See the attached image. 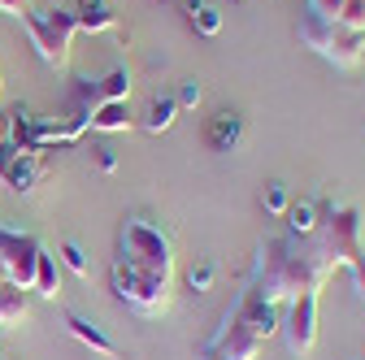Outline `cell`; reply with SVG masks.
<instances>
[{"label": "cell", "mask_w": 365, "mask_h": 360, "mask_svg": "<svg viewBox=\"0 0 365 360\" xmlns=\"http://www.w3.org/2000/svg\"><path fill=\"white\" fill-rule=\"evenodd\" d=\"M118 260L144 269V274L174 278V239L144 217H126L118 231Z\"/></svg>", "instance_id": "obj_1"}, {"label": "cell", "mask_w": 365, "mask_h": 360, "mask_svg": "<svg viewBox=\"0 0 365 360\" xmlns=\"http://www.w3.org/2000/svg\"><path fill=\"white\" fill-rule=\"evenodd\" d=\"M296 35H300V43H309V48L322 57V61H331V65H339V70H356V65L365 61V31L335 26V22H327L322 14H313V9L300 14Z\"/></svg>", "instance_id": "obj_2"}, {"label": "cell", "mask_w": 365, "mask_h": 360, "mask_svg": "<svg viewBox=\"0 0 365 360\" xmlns=\"http://www.w3.org/2000/svg\"><path fill=\"white\" fill-rule=\"evenodd\" d=\"M26 35H31V48L39 53V61L48 70H70V43L78 35L74 14L70 9H35V14H18Z\"/></svg>", "instance_id": "obj_3"}, {"label": "cell", "mask_w": 365, "mask_h": 360, "mask_svg": "<svg viewBox=\"0 0 365 360\" xmlns=\"http://www.w3.org/2000/svg\"><path fill=\"white\" fill-rule=\"evenodd\" d=\"M109 282H113V295H118L126 308H135L140 317H161V312L170 308V300H174V295H170V278L144 274V269L122 265V260H113Z\"/></svg>", "instance_id": "obj_4"}, {"label": "cell", "mask_w": 365, "mask_h": 360, "mask_svg": "<svg viewBox=\"0 0 365 360\" xmlns=\"http://www.w3.org/2000/svg\"><path fill=\"white\" fill-rule=\"evenodd\" d=\"M35 256H39V239L0 226V278L31 291L35 287Z\"/></svg>", "instance_id": "obj_5"}, {"label": "cell", "mask_w": 365, "mask_h": 360, "mask_svg": "<svg viewBox=\"0 0 365 360\" xmlns=\"http://www.w3.org/2000/svg\"><path fill=\"white\" fill-rule=\"evenodd\" d=\"M257 351H261V343L235 322V308L222 317V326H217V334L200 347V356L196 360H257Z\"/></svg>", "instance_id": "obj_6"}, {"label": "cell", "mask_w": 365, "mask_h": 360, "mask_svg": "<svg viewBox=\"0 0 365 360\" xmlns=\"http://www.w3.org/2000/svg\"><path fill=\"white\" fill-rule=\"evenodd\" d=\"M279 330L287 334V347H292V356H304V351H313V343H317V291H300V295H292L287 322H283Z\"/></svg>", "instance_id": "obj_7"}, {"label": "cell", "mask_w": 365, "mask_h": 360, "mask_svg": "<svg viewBox=\"0 0 365 360\" xmlns=\"http://www.w3.org/2000/svg\"><path fill=\"white\" fill-rule=\"evenodd\" d=\"M235 322L257 339V343H265V339H274L279 334V326H283V317H279V304H269V300H261L257 291H248L240 304H235Z\"/></svg>", "instance_id": "obj_8"}, {"label": "cell", "mask_w": 365, "mask_h": 360, "mask_svg": "<svg viewBox=\"0 0 365 360\" xmlns=\"http://www.w3.org/2000/svg\"><path fill=\"white\" fill-rule=\"evenodd\" d=\"M43 178H48V165H43V157L39 152H18L9 165H5V174H0V183L5 187H14L18 196H31Z\"/></svg>", "instance_id": "obj_9"}, {"label": "cell", "mask_w": 365, "mask_h": 360, "mask_svg": "<svg viewBox=\"0 0 365 360\" xmlns=\"http://www.w3.org/2000/svg\"><path fill=\"white\" fill-rule=\"evenodd\" d=\"M240 139H244V117H240V113L222 109V113L209 117V126H205V144H209L213 152H235Z\"/></svg>", "instance_id": "obj_10"}, {"label": "cell", "mask_w": 365, "mask_h": 360, "mask_svg": "<svg viewBox=\"0 0 365 360\" xmlns=\"http://www.w3.org/2000/svg\"><path fill=\"white\" fill-rule=\"evenodd\" d=\"M74 26L87 31V35H109L118 31V14L105 5V0H74Z\"/></svg>", "instance_id": "obj_11"}, {"label": "cell", "mask_w": 365, "mask_h": 360, "mask_svg": "<svg viewBox=\"0 0 365 360\" xmlns=\"http://www.w3.org/2000/svg\"><path fill=\"white\" fill-rule=\"evenodd\" d=\"M66 330L83 343V347H91L96 356H105V360H122V351H118V343L101 330V326H91L87 317H78V312H66Z\"/></svg>", "instance_id": "obj_12"}, {"label": "cell", "mask_w": 365, "mask_h": 360, "mask_svg": "<svg viewBox=\"0 0 365 360\" xmlns=\"http://www.w3.org/2000/svg\"><path fill=\"white\" fill-rule=\"evenodd\" d=\"M309 9L322 14V18L335 22V26L365 31V0H309Z\"/></svg>", "instance_id": "obj_13"}, {"label": "cell", "mask_w": 365, "mask_h": 360, "mask_svg": "<svg viewBox=\"0 0 365 360\" xmlns=\"http://www.w3.org/2000/svg\"><path fill=\"white\" fill-rule=\"evenodd\" d=\"M87 126L91 130H105V134H122V130L135 126V117H130L126 100H109V105H96V109L87 113Z\"/></svg>", "instance_id": "obj_14"}, {"label": "cell", "mask_w": 365, "mask_h": 360, "mask_svg": "<svg viewBox=\"0 0 365 360\" xmlns=\"http://www.w3.org/2000/svg\"><path fill=\"white\" fill-rule=\"evenodd\" d=\"M31 291H39L43 300H57L61 295V274H57V256L39 243V256H35V287Z\"/></svg>", "instance_id": "obj_15"}, {"label": "cell", "mask_w": 365, "mask_h": 360, "mask_svg": "<svg viewBox=\"0 0 365 360\" xmlns=\"http://www.w3.org/2000/svg\"><path fill=\"white\" fill-rule=\"evenodd\" d=\"M174 117H178L174 96H153V100H148V109H144V117H140V126H144L148 134H161V130H170V126H174Z\"/></svg>", "instance_id": "obj_16"}, {"label": "cell", "mask_w": 365, "mask_h": 360, "mask_svg": "<svg viewBox=\"0 0 365 360\" xmlns=\"http://www.w3.org/2000/svg\"><path fill=\"white\" fill-rule=\"evenodd\" d=\"M182 9H187V22L196 26V35L213 39V35L222 31V14H217L213 5H205V0H182Z\"/></svg>", "instance_id": "obj_17"}, {"label": "cell", "mask_w": 365, "mask_h": 360, "mask_svg": "<svg viewBox=\"0 0 365 360\" xmlns=\"http://www.w3.org/2000/svg\"><path fill=\"white\" fill-rule=\"evenodd\" d=\"M283 221H287V231H292L296 239H309V235H317V204H309V200L287 204Z\"/></svg>", "instance_id": "obj_18"}, {"label": "cell", "mask_w": 365, "mask_h": 360, "mask_svg": "<svg viewBox=\"0 0 365 360\" xmlns=\"http://www.w3.org/2000/svg\"><path fill=\"white\" fill-rule=\"evenodd\" d=\"M26 317V291L0 278V326H14Z\"/></svg>", "instance_id": "obj_19"}, {"label": "cell", "mask_w": 365, "mask_h": 360, "mask_svg": "<svg viewBox=\"0 0 365 360\" xmlns=\"http://www.w3.org/2000/svg\"><path fill=\"white\" fill-rule=\"evenodd\" d=\"M182 278H187V287H192V291H213V282H217V260H209V256L192 260Z\"/></svg>", "instance_id": "obj_20"}, {"label": "cell", "mask_w": 365, "mask_h": 360, "mask_svg": "<svg viewBox=\"0 0 365 360\" xmlns=\"http://www.w3.org/2000/svg\"><path fill=\"white\" fill-rule=\"evenodd\" d=\"M287 204H292V191H287V183H265V191H261V208L265 213H274V217H283L287 213Z\"/></svg>", "instance_id": "obj_21"}, {"label": "cell", "mask_w": 365, "mask_h": 360, "mask_svg": "<svg viewBox=\"0 0 365 360\" xmlns=\"http://www.w3.org/2000/svg\"><path fill=\"white\" fill-rule=\"evenodd\" d=\"M61 260H66L70 274H78V278H87V274H91V269H87V256H83V248H78L74 239H66V243H61Z\"/></svg>", "instance_id": "obj_22"}, {"label": "cell", "mask_w": 365, "mask_h": 360, "mask_svg": "<svg viewBox=\"0 0 365 360\" xmlns=\"http://www.w3.org/2000/svg\"><path fill=\"white\" fill-rule=\"evenodd\" d=\"M200 100H205V87H200L196 78H187V83H182L178 92H174V105H178V109H196Z\"/></svg>", "instance_id": "obj_23"}, {"label": "cell", "mask_w": 365, "mask_h": 360, "mask_svg": "<svg viewBox=\"0 0 365 360\" xmlns=\"http://www.w3.org/2000/svg\"><path fill=\"white\" fill-rule=\"evenodd\" d=\"M91 152H96V165H101L105 174H113V169H118V157H113V148H105V144H101V148H91Z\"/></svg>", "instance_id": "obj_24"}, {"label": "cell", "mask_w": 365, "mask_h": 360, "mask_svg": "<svg viewBox=\"0 0 365 360\" xmlns=\"http://www.w3.org/2000/svg\"><path fill=\"white\" fill-rule=\"evenodd\" d=\"M348 274H352V287H356V295L365 300V260H361V265H348Z\"/></svg>", "instance_id": "obj_25"}, {"label": "cell", "mask_w": 365, "mask_h": 360, "mask_svg": "<svg viewBox=\"0 0 365 360\" xmlns=\"http://www.w3.org/2000/svg\"><path fill=\"white\" fill-rule=\"evenodd\" d=\"M0 191H5V183H0Z\"/></svg>", "instance_id": "obj_26"}, {"label": "cell", "mask_w": 365, "mask_h": 360, "mask_svg": "<svg viewBox=\"0 0 365 360\" xmlns=\"http://www.w3.org/2000/svg\"><path fill=\"white\" fill-rule=\"evenodd\" d=\"M0 87H5V83H0Z\"/></svg>", "instance_id": "obj_27"}]
</instances>
